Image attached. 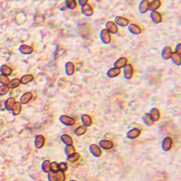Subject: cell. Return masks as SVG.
<instances>
[{
    "mask_svg": "<svg viewBox=\"0 0 181 181\" xmlns=\"http://www.w3.org/2000/svg\"><path fill=\"white\" fill-rule=\"evenodd\" d=\"M33 98V93L31 92H26L23 93L22 96L20 97V102L21 104H26L28 102H30L31 99Z\"/></svg>",
    "mask_w": 181,
    "mask_h": 181,
    "instance_id": "cell-22",
    "label": "cell"
},
{
    "mask_svg": "<svg viewBox=\"0 0 181 181\" xmlns=\"http://www.w3.org/2000/svg\"><path fill=\"white\" fill-rule=\"evenodd\" d=\"M80 158H81V154L78 152H75L73 154H70V155L67 156V161L68 162L73 163L78 161V160H80Z\"/></svg>",
    "mask_w": 181,
    "mask_h": 181,
    "instance_id": "cell-28",
    "label": "cell"
},
{
    "mask_svg": "<svg viewBox=\"0 0 181 181\" xmlns=\"http://www.w3.org/2000/svg\"><path fill=\"white\" fill-rule=\"evenodd\" d=\"M69 181H78V180H69Z\"/></svg>",
    "mask_w": 181,
    "mask_h": 181,
    "instance_id": "cell-44",
    "label": "cell"
},
{
    "mask_svg": "<svg viewBox=\"0 0 181 181\" xmlns=\"http://www.w3.org/2000/svg\"><path fill=\"white\" fill-rule=\"evenodd\" d=\"M150 0H143L139 3L138 5V11L141 14H144L149 11V4Z\"/></svg>",
    "mask_w": 181,
    "mask_h": 181,
    "instance_id": "cell-13",
    "label": "cell"
},
{
    "mask_svg": "<svg viewBox=\"0 0 181 181\" xmlns=\"http://www.w3.org/2000/svg\"><path fill=\"white\" fill-rule=\"evenodd\" d=\"M81 10L82 14L84 15V16H86V17H91V16L93 15V8H92L91 6L89 5L88 4L81 7Z\"/></svg>",
    "mask_w": 181,
    "mask_h": 181,
    "instance_id": "cell-16",
    "label": "cell"
},
{
    "mask_svg": "<svg viewBox=\"0 0 181 181\" xmlns=\"http://www.w3.org/2000/svg\"><path fill=\"white\" fill-rule=\"evenodd\" d=\"M50 164L49 160H44L41 164V170L44 173H49L50 172Z\"/></svg>",
    "mask_w": 181,
    "mask_h": 181,
    "instance_id": "cell-31",
    "label": "cell"
},
{
    "mask_svg": "<svg viewBox=\"0 0 181 181\" xmlns=\"http://www.w3.org/2000/svg\"><path fill=\"white\" fill-rule=\"evenodd\" d=\"M128 64V59L125 57H122L119 58L117 59L114 63V68H116L117 69L120 70L121 68H123L125 65Z\"/></svg>",
    "mask_w": 181,
    "mask_h": 181,
    "instance_id": "cell-12",
    "label": "cell"
},
{
    "mask_svg": "<svg viewBox=\"0 0 181 181\" xmlns=\"http://www.w3.org/2000/svg\"><path fill=\"white\" fill-rule=\"evenodd\" d=\"M45 144V138L41 135H36L34 140V146L36 149H41Z\"/></svg>",
    "mask_w": 181,
    "mask_h": 181,
    "instance_id": "cell-15",
    "label": "cell"
},
{
    "mask_svg": "<svg viewBox=\"0 0 181 181\" xmlns=\"http://www.w3.org/2000/svg\"><path fill=\"white\" fill-rule=\"evenodd\" d=\"M142 120L144 121V124H145L146 125H147V126H151V125H154V121L152 120V119L151 118V117H150L149 114V113H144V115H142Z\"/></svg>",
    "mask_w": 181,
    "mask_h": 181,
    "instance_id": "cell-27",
    "label": "cell"
},
{
    "mask_svg": "<svg viewBox=\"0 0 181 181\" xmlns=\"http://www.w3.org/2000/svg\"><path fill=\"white\" fill-rule=\"evenodd\" d=\"M175 52L176 54H178V55H180V53H181V44H178L176 46V48H175Z\"/></svg>",
    "mask_w": 181,
    "mask_h": 181,
    "instance_id": "cell-42",
    "label": "cell"
},
{
    "mask_svg": "<svg viewBox=\"0 0 181 181\" xmlns=\"http://www.w3.org/2000/svg\"><path fill=\"white\" fill-rule=\"evenodd\" d=\"M121 73V70L117 69L116 68H112L110 69H109L106 72V75L107 77L110 78H115V77H117L118 75H120Z\"/></svg>",
    "mask_w": 181,
    "mask_h": 181,
    "instance_id": "cell-20",
    "label": "cell"
},
{
    "mask_svg": "<svg viewBox=\"0 0 181 181\" xmlns=\"http://www.w3.org/2000/svg\"><path fill=\"white\" fill-rule=\"evenodd\" d=\"M15 104V100L14 98H9L7 101L4 103V106H5V109H7L8 111H10L12 109L13 106Z\"/></svg>",
    "mask_w": 181,
    "mask_h": 181,
    "instance_id": "cell-29",
    "label": "cell"
},
{
    "mask_svg": "<svg viewBox=\"0 0 181 181\" xmlns=\"http://www.w3.org/2000/svg\"><path fill=\"white\" fill-rule=\"evenodd\" d=\"M59 171L58 170V163L57 162H52L50 164V172L52 173H56Z\"/></svg>",
    "mask_w": 181,
    "mask_h": 181,
    "instance_id": "cell-39",
    "label": "cell"
},
{
    "mask_svg": "<svg viewBox=\"0 0 181 181\" xmlns=\"http://www.w3.org/2000/svg\"><path fill=\"white\" fill-rule=\"evenodd\" d=\"M171 60L173 63L175 65H178V66H180L181 65V61H180V55H178L175 52H173V55L171 56Z\"/></svg>",
    "mask_w": 181,
    "mask_h": 181,
    "instance_id": "cell-30",
    "label": "cell"
},
{
    "mask_svg": "<svg viewBox=\"0 0 181 181\" xmlns=\"http://www.w3.org/2000/svg\"><path fill=\"white\" fill-rule=\"evenodd\" d=\"M89 151L91 154L94 157H100L102 154V151L99 146L96 144H91L89 146Z\"/></svg>",
    "mask_w": 181,
    "mask_h": 181,
    "instance_id": "cell-7",
    "label": "cell"
},
{
    "mask_svg": "<svg viewBox=\"0 0 181 181\" xmlns=\"http://www.w3.org/2000/svg\"><path fill=\"white\" fill-rule=\"evenodd\" d=\"M87 132V127L84 126V125H80V126L77 127L75 130H74V134L77 136H81V135H84Z\"/></svg>",
    "mask_w": 181,
    "mask_h": 181,
    "instance_id": "cell-25",
    "label": "cell"
},
{
    "mask_svg": "<svg viewBox=\"0 0 181 181\" xmlns=\"http://www.w3.org/2000/svg\"><path fill=\"white\" fill-rule=\"evenodd\" d=\"M100 39L104 44H109L111 42V35L106 29H102L100 32Z\"/></svg>",
    "mask_w": 181,
    "mask_h": 181,
    "instance_id": "cell-3",
    "label": "cell"
},
{
    "mask_svg": "<svg viewBox=\"0 0 181 181\" xmlns=\"http://www.w3.org/2000/svg\"><path fill=\"white\" fill-rule=\"evenodd\" d=\"M133 74V68L131 64H127L123 68V75L126 80H130L132 78Z\"/></svg>",
    "mask_w": 181,
    "mask_h": 181,
    "instance_id": "cell-4",
    "label": "cell"
},
{
    "mask_svg": "<svg viewBox=\"0 0 181 181\" xmlns=\"http://www.w3.org/2000/svg\"><path fill=\"white\" fill-rule=\"evenodd\" d=\"M10 90V88L8 87V86L3 85L0 86V96H2V95L6 94L7 92Z\"/></svg>",
    "mask_w": 181,
    "mask_h": 181,
    "instance_id": "cell-41",
    "label": "cell"
},
{
    "mask_svg": "<svg viewBox=\"0 0 181 181\" xmlns=\"http://www.w3.org/2000/svg\"><path fill=\"white\" fill-rule=\"evenodd\" d=\"M114 23L116 24L117 26H120V27H125L130 24V21L128 19L125 18L124 17L121 16H117L115 18V22Z\"/></svg>",
    "mask_w": 181,
    "mask_h": 181,
    "instance_id": "cell-9",
    "label": "cell"
},
{
    "mask_svg": "<svg viewBox=\"0 0 181 181\" xmlns=\"http://www.w3.org/2000/svg\"><path fill=\"white\" fill-rule=\"evenodd\" d=\"M161 1L160 0H150L149 4V11H156L161 6Z\"/></svg>",
    "mask_w": 181,
    "mask_h": 181,
    "instance_id": "cell-19",
    "label": "cell"
},
{
    "mask_svg": "<svg viewBox=\"0 0 181 181\" xmlns=\"http://www.w3.org/2000/svg\"><path fill=\"white\" fill-rule=\"evenodd\" d=\"M99 148L101 149H104V150H109L113 148L114 146V144L112 141H109V140H106V139H102L101 141H99Z\"/></svg>",
    "mask_w": 181,
    "mask_h": 181,
    "instance_id": "cell-6",
    "label": "cell"
},
{
    "mask_svg": "<svg viewBox=\"0 0 181 181\" xmlns=\"http://www.w3.org/2000/svg\"><path fill=\"white\" fill-rule=\"evenodd\" d=\"M81 120L83 123V125L86 127H89L92 124V119L88 115L84 114L81 116Z\"/></svg>",
    "mask_w": 181,
    "mask_h": 181,
    "instance_id": "cell-24",
    "label": "cell"
},
{
    "mask_svg": "<svg viewBox=\"0 0 181 181\" xmlns=\"http://www.w3.org/2000/svg\"><path fill=\"white\" fill-rule=\"evenodd\" d=\"M65 70L66 75L72 76L75 73V65L72 62H68L65 65Z\"/></svg>",
    "mask_w": 181,
    "mask_h": 181,
    "instance_id": "cell-17",
    "label": "cell"
},
{
    "mask_svg": "<svg viewBox=\"0 0 181 181\" xmlns=\"http://www.w3.org/2000/svg\"><path fill=\"white\" fill-rule=\"evenodd\" d=\"M33 75H30V74H28V75H23V77L21 78L20 79V84H27L28 83L31 82L33 80Z\"/></svg>",
    "mask_w": 181,
    "mask_h": 181,
    "instance_id": "cell-32",
    "label": "cell"
},
{
    "mask_svg": "<svg viewBox=\"0 0 181 181\" xmlns=\"http://www.w3.org/2000/svg\"><path fill=\"white\" fill-rule=\"evenodd\" d=\"M48 180L49 181H65L66 179L65 173L57 171L56 173L49 172L48 173Z\"/></svg>",
    "mask_w": 181,
    "mask_h": 181,
    "instance_id": "cell-1",
    "label": "cell"
},
{
    "mask_svg": "<svg viewBox=\"0 0 181 181\" xmlns=\"http://www.w3.org/2000/svg\"><path fill=\"white\" fill-rule=\"evenodd\" d=\"M20 84V80L18 79V78H15V79H13L12 81H10V84H8V87L10 88H15L18 87Z\"/></svg>",
    "mask_w": 181,
    "mask_h": 181,
    "instance_id": "cell-36",
    "label": "cell"
},
{
    "mask_svg": "<svg viewBox=\"0 0 181 181\" xmlns=\"http://www.w3.org/2000/svg\"><path fill=\"white\" fill-rule=\"evenodd\" d=\"M141 135V130L137 128H132L126 133V137L129 139H135Z\"/></svg>",
    "mask_w": 181,
    "mask_h": 181,
    "instance_id": "cell-11",
    "label": "cell"
},
{
    "mask_svg": "<svg viewBox=\"0 0 181 181\" xmlns=\"http://www.w3.org/2000/svg\"><path fill=\"white\" fill-rule=\"evenodd\" d=\"M106 30L112 34H116L118 32V27L113 21H108L105 24Z\"/></svg>",
    "mask_w": 181,
    "mask_h": 181,
    "instance_id": "cell-8",
    "label": "cell"
},
{
    "mask_svg": "<svg viewBox=\"0 0 181 181\" xmlns=\"http://www.w3.org/2000/svg\"><path fill=\"white\" fill-rule=\"evenodd\" d=\"M0 83L5 86H8L10 84V80L7 76H4L3 75H0Z\"/></svg>",
    "mask_w": 181,
    "mask_h": 181,
    "instance_id": "cell-40",
    "label": "cell"
},
{
    "mask_svg": "<svg viewBox=\"0 0 181 181\" xmlns=\"http://www.w3.org/2000/svg\"><path fill=\"white\" fill-rule=\"evenodd\" d=\"M173 146V139L170 137H165L162 142V149L163 151H168Z\"/></svg>",
    "mask_w": 181,
    "mask_h": 181,
    "instance_id": "cell-5",
    "label": "cell"
},
{
    "mask_svg": "<svg viewBox=\"0 0 181 181\" xmlns=\"http://www.w3.org/2000/svg\"><path fill=\"white\" fill-rule=\"evenodd\" d=\"M172 55H173V50H172V48L170 46H166L163 48L161 53V56L163 59L167 60V59H170Z\"/></svg>",
    "mask_w": 181,
    "mask_h": 181,
    "instance_id": "cell-10",
    "label": "cell"
},
{
    "mask_svg": "<svg viewBox=\"0 0 181 181\" xmlns=\"http://www.w3.org/2000/svg\"><path fill=\"white\" fill-rule=\"evenodd\" d=\"M150 17H151V20L154 24H159V23H161L162 20V15L157 11L151 12L150 13Z\"/></svg>",
    "mask_w": 181,
    "mask_h": 181,
    "instance_id": "cell-14",
    "label": "cell"
},
{
    "mask_svg": "<svg viewBox=\"0 0 181 181\" xmlns=\"http://www.w3.org/2000/svg\"><path fill=\"white\" fill-rule=\"evenodd\" d=\"M64 151H65V154H66L67 156L70 155V154H73V153L75 152V147H74L73 145L66 146L65 147V149H64Z\"/></svg>",
    "mask_w": 181,
    "mask_h": 181,
    "instance_id": "cell-37",
    "label": "cell"
},
{
    "mask_svg": "<svg viewBox=\"0 0 181 181\" xmlns=\"http://www.w3.org/2000/svg\"><path fill=\"white\" fill-rule=\"evenodd\" d=\"M65 5L66 9L74 10V9L76 8V1H75V0H66V1H65Z\"/></svg>",
    "mask_w": 181,
    "mask_h": 181,
    "instance_id": "cell-33",
    "label": "cell"
},
{
    "mask_svg": "<svg viewBox=\"0 0 181 181\" xmlns=\"http://www.w3.org/2000/svg\"><path fill=\"white\" fill-rule=\"evenodd\" d=\"M19 50L23 55H30L33 52V49L30 46L28 45H21L19 48Z\"/></svg>",
    "mask_w": 181,
    "mask_h": 181,
    "instance_id": "cell-26",
    "label": "cell"
},
{
    "mask_svg": "<svg viewBox=\"0 0 181 181\" xmlns=\"http://www.w3.org/2000/svg\"><path fill=\"white\" fill-rule=\"evenodd\" d=\"M60 140L66 146H71L73 144V140L72 137L68 134H62L60 136Z\"/></svg>",
    "mask_w": 181,
    "mask_h": 181,
    "instance_id": "cell-23",
    "label": "cell"
},
{
    "mask_svg": "<svg viewBox=\"0 0 181 181\" xmlns=\"http://www.w3.org/2000/svg\"><path fill=\"white\" fill-rule=\"evenodd\" d=\"M0 70H1L2 75H4V76L10 75L12 74V70L11 68L6 66V65H3V66H1V68H0Z\"/></svg>",
    "mask_w": 181,
    "mask_h": 181,
    "instance_id": "cell-35",
    "label": "cell"
},
{
    "mask_svg": "<svg viewBox=\"0 0 181 181\" xmlns=\"http://www.w3.org/2000/svg\"><path fill=\"white\" fill-rule=\"evenodd\" d=\"M149 115L151 117V118L152 119V120L154 121V122H157V121L160 120V112L157 108H152V109H150L149 111Z\"/></svg>",
    "mask_w": 181,
    "mask_h": 181,
    "instance_id": "cell-18",
    "label": "cell"
},
{
    "mask_svg": "<svg viewBox=\"0 0 181 181\" xmlns=\"http://www.w3.org/2000/svg\"><path fill=\"white\" fill-rule=\"evenodd\" d=\"M13 115H18L21 112V104L20 102H15L12 109Z\"/></svg>",
    "mask_w": 181,
    "mask_h": 181,
    "instance_id": "cell-34",
    "label": "cell"
},
{
    "mask_svg": "<svg viewBox=\"0 0 181 181\" xmlns=\"http://www.w3.org/2000/svg\"><path fill=\"white\" fill-rule=\"evenodd\" d=\"M128 30L133 35H139L141 33V29L137 25L134 24V23H131L128 26Z\"/></svg>",
    "mask_w": 181,
    "mask_h": 181,
    "instance_id": "cell-21",
    "label": "cell"
},
{
    "mask_svg": "<svg viewBox=\"0 0 181 181\" xmlns=\"http://www.w3.org/2000/svg\"><path fill=\"white\" fill-rule=\"evenodd\" d=\"M78 2L81 7H83V6H84V5H86V4H88V1H87V0H78Z\"/></svg>",
    "mask_w": 181,
    "mask_h": 181,
    "instance_id": "cell-43",
    "label": "cell"
},
{
    "mask_svg": "<svg viewBox=\"0 0 181 181\" xmlns=\"http://www.w3.org/2000/svg\"><path fill=\"white\" fill-rule=\"evenodd\" d=\"M59 120L65 126H73L75 123V120L68 115H61L59 117Z\"/></svg>",
    "mask_w": 181,
    "mask_h": 181,
    "instance_id": "cell-2",
    "label": "cell"
},
{
    "mask_svg": "<svg viewBox=\"0 0 181 181\" xmlns=\"http://www.w3.org/2000/svg\"><path fill=\"white\" fill-rule=\"evenodd\" d=\"M68 164H67L66 162H59L58 163V170L60 172H62V173H65L68 170Z\"/></svg>",
    "mask_w": 181,
    "mask_h": 181,
    "instance_id": "cell-38",
    "label": "cell"
}]
</instances>
